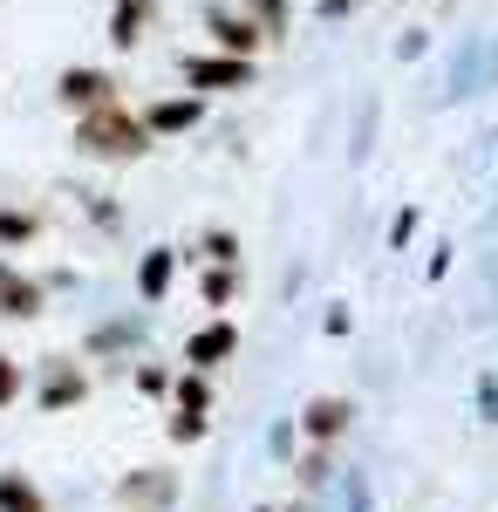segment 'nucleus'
I'll list each match as a JSON object with an SVG mask.
<instances>
[{
    "label": "nucleus",
    "mask_w": 498,
    "mask_h": 512,
    "mask_svg": "<svg viewBox=\"0 0 498 512\" xmlns=\"http://www.w3.org/2000/svg\"><path fill=\"white\" fill-rule=\"evenodd\" d=\"M76 151L96 164H130L151 151V130H144V117H130L123 103H96V110L76 117Z\"/></svg>",
    "instance_id": "f257e3e1"
},
{
    "label": "nucleus",
    "mask_w": 498,
    "mask_h": 512,
    "mask_svg": "<svg viewBox=\"0 0 498 512\" xmlns=\"http://www.w3.org/2000/svg\"><path fill=\"white\" fill-rule=\"evenodd\" d=\"M185 82H192L198 96H219V89H253V62L246 55H192L185 62Z\"/></svg>",
    "instance_id": "f03ea898"
},
{
    "label": "nucleus",
    "mask_w": 498,
    "mask_h": 512,
    "mask_svg": "<svg viewBox=\"0 0 498 512\" xmlns=\"http://www.w3.org/2000/svg\"><path fill=\"white\" fill-rule=\"evenodd\" d=\"M205 35H212V48H219V55H246V62L267 48L260 21H253V14H232V7H205Z\"/></svg>",
    "instance_id": "7ed1b4c3"
},
{
    "label": "nucleus",
    "mask_w": 498,
    "mask_h": 512,
    "mask_svg": "<svg viewBox=\"0 0 498 512\" xmlns=\"http://www.w3.org/2000/svg\"><path fill=\"white\" fill-rule=\"evenodd\" d=\"M55 103L62 110H96V103H116V82L110 69H62V82H55Z\"/></svg>",
    "instance_id": "20e7f679"
},
{
    "label": "nucleus",
    "mask_w": 498,
    "mask_h": 512,
    "mask_svg": "<svg viewBox=\"0 0 498 512\" xmlns=\"http://www.w3.org/2000/svg\"><path fill=\"white\" fill-rule=\"evenodd\" d=\"M198 117H205V96H171V103L157 96L151 110H144V130H151V137H178V130H192Z\"/></svg>",
    "instance_id": "39448f33"
},
{
    "label": "nucleus",
    "mask_w": 498,
    "mask_h": 512,
    "mask_svg": "<svg viewBox=\"0 0 498 512\" xmlns=\"http://www.w3.org/2000/svg\"><path fill=\"white\" fill-rule=\"evenodd\" d=\"M157 7H164V0H116V7H110V41H116V48H137V41L151 35Z\"/></svg>",
    "instance_id": "423d86ee"
},
{
    "label": "nucleus",
    "mask_w": 498,
    "mask_h": 512,
    "mask_svg": "<svg viewBox=\"0 0 498 512\" xmlns=\"http://www.w3.org/2000/svg\"><path fill=\"white\" fill-rule=\"evenodd\" d=\"M232 349H239V335H232L226 321H212V328H198V335H192V349H185V355H192V369L205 376V369H219Z\"/></svg>",
    "instance_id": "0eeeda50"
},
{
    "label": "nucleus",
    "mask_w": 498,
    "mask_h": 512,
    "mask_svg": "<svg viewBox=\"0 0 498 512\" xmlns=\"http://www.w3.org/2000/svg\"><path fill=\"white\" fill-rule=\"evenodd\" d=\"M0 308H7V315H21V321L41 315V287H35V280H21L7 260H0Z\"/></svg>",
    "instance_id": "6e6552de"
},
{
    "label": "nucleus",
    "mask_w": 498,
    "mask_h": 512,
    "mask_svg": "<svg viewBox=\"0 0 498 512\" xmlns=\"http://www.w3.org/2000/svg\"><path fill=\"white\" fill-rule=\"evenodd\" d=\"M0 512H48V499L21 472H0Z\"/></svg>",
    "instance_id": "1a4fd4ad"
},
{
    "label": "nucleus",
    "mask_w": 498,
    "mask_h": 512,
    "mask_svg": "<svg viewBox=\"0 0 498 512\" xmlns=\"http://www.w3.org/2000/svg\"><path fill=\"white\" fill-rule=\"evenodd\" d=\"M171 267H178V260H171L164 246H157V253H144V274H137V287H144V301H157V294L171 287Z\"/></svg>",
    "instance_id": "9d476101"
},
{
    "label": "nucleus",
    "mask_w": 498,
    "mask_h": 512,
    "mask_svg": "<svg viewBox=\"0 0 498 512\" xmlns=\"http://www.w3.org/2000/svg\"><path fill=\"white\" fill-rule=\"evenodd\" d=\"M348 424V403H307V437H335Z\"/></svg>",
    "instance_id": "9b49d317"
},
{
    "label": "nucleus",
    "mask_w": 498,
    "mask_h": 512,
    "mask_svg": "<svg viewBox=\"0 0 498 512\" xmlns=\"http://www.w3.org/2000/svg\"><path fill=\"white\" fill-rule=\"evenodd\" d=\"M246 14L260 21V35H267V41L287 35V0H246Z\"/></svg>",
    "instance_id": "f8f14e48"
},
{
    "label": "nucleus",
    "mask_w": 498,
    "mask_h": 512,
    "mask_svg": "<svg viewBox=\"0 0 498 512\" xmlns=\"http://www.w3.org/2000/svg\"><path fill=\"white\" fill-rule=\"evenodd\" d=\"M76 396H82V376H76V369H62V376H48V390H41V403L55 410V403H76Z\"/></svg>",
    "instance_id": "ddd939ff"
},
{
    "label": "nucleus",
    "mask_w": 498,
    "mask_h": 512,
    "mask_svg": "<svg viewBox=\"0 0 498 512\" xmlns=\"http://www.w3.org/2000/svg\"><path fill=\"white\" fill-rule=\"evenodd\" d=\"M205 301H212V308H226V301H232V260H219V267L205 274Z\"/></svg>",
    "instance_id": "4468645a"
},
{
    "label": "nucleus",
    "mask_w": 498,
    "mask_h": 512,
    "mask_svg": "<svg viewBox=\"0 0 498 512\" xmlns=\"http://www.w3.org/2000/svg\"><path fill=\"white\" fill-rule=\"evenodd\" d=\"M28 233H35L28 212H0V239H28Z\"/></svg>",
    "instance_id": "2eb2a0df"
},
{
    "label": "nucleus",
    "mask_w": 498,
    "mask_h": 512,
    "mask_svg": "<svg viewBox=\"0 0 498 512\" xmlns=\"http://www.w3.org/2000/svg\"><path fill=\"white\" fill-rule=\"evenodd\" d=\"M205 253H212V260H239V239L232 233H205Z\"/></svg>",
    "instance_id": "dca6fc26"
},
{
    "label": "nucleus",
    "mask_w": 498,
    "mask_h": 512,
    "mask_svg": "<svg viewBox=\"0 0 498 512\" xmlns=\"http://www.w3.org/2000/svg\"><path fill=\"white\" fill-rule=\"evenodd\" d=\"M178 403H185V417H205V383H198V376H192V383L178 390Z\"/></svg>",
    "instance_id": "f3484780"
},
{
    "label": "nucleus",
    "mask_w": 498,
    "mask_h": 512,
    "mask_svg": "<svg viewBox=\"0 0 498 512\" xmlns=\"http://www.w3.org/2000/svg\"><path fill=\"white\" fill-rule=\"evenodd\" d=\"M14 396H21V369L0 355V403H14Z\"/></svg>",
    "instance_id": "a211bd4d"
}]
</instances>
